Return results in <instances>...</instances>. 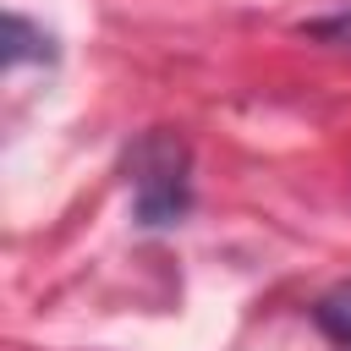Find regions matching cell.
<instances>
[{"label":"cell","mask_w":351,"mask_h":351,"mask_svg":"<svg viewBox=\"0 0 351 351\" xmlns=\"http://www.w3.org/2000/svg\"><path fill=\"white\" fill-rule=\"evenodd\" d=\"M126 181H132V214L143 230H170L192 208V148L181 132L154 126L126 148Z\"/></svg>","instance_id":"1"},{"label":"cell","mask_w":351,"mask_h":351,"mask_svg":"<svg viewBox=\"0 0 351 351\" xmlns=\"http://www.w3.org/2000/svg\"><path fill=\"white\" fill-rule=\"evenodd\" d=\"M22 60H55V49H49L44 27H33L22 11H11L5 16V66H22Z\"/></svg>","instance_id":"2"},{"label":"cell","mask_w":351,"mask_h":351,"mask_svg":"<svg viewBox=\"0 0 351 351\" xmlns=\"http://www.w3.org/2000/svg\"><path fill=\"white\" fill-rule=\"evenodd\" d=\"M313 324H318L329 340L351 346V280H340L335 291H324V296H318V307H313Z\"/></svg>","instance_id":"3"},{"label":"cell","mask_w":351,"mask_h":351,"mask_svg":"<svg viewBox=\"0 0 351 351\" xmlns=\"http://www.w3.org/2000/svg\"><path fill=\"white\" fill-rule=\"evenodd\" d=\"M302 38H318V44H351V11H335V16L302 22Z\"/></svg>","instance_id":"4"}]
</instances>
